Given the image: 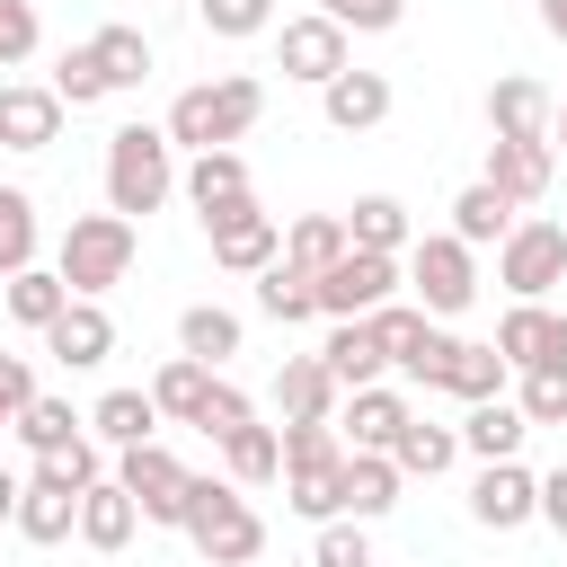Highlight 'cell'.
I'll return each mask as SVG.
<instances>
[{
	"label": "cell",
	"instance_id": "bcb514c9",
	"mask_svg": "<svg viewBox=\"0 0 567 567\" xmlns=\"http://www.w3.org/2000/svg\"><path fill=\"white\" fill-rule=\"evenodd\" d=\"M310 567H372V540L337 514V523H319V540H310Z\"/></svg>",
	"mask_w": 567,
	"mask_h": 567
},
{
	"label": "cell",
	"instance_id": "f35d334b",
	"mask_svg": "<svg viewBox=\"0 0 567 567\" xmlns=\"http://www.w3.org/2000/svg\"><path fill=\"white\" fill-rule=\"evenodd\" d=\"M204 390H213V372H204L195 354H177V363H159V381H151V408H159V416H177V425H195Z\"/></svg>",
	"mask_w": 567,
	"mask_h": 567
},
{
	"label": "cell",
	"instance_id": "4dcf8cb0",
	"mask_svg": "<svg viewBox=\"0 0 567 567\" xmlns=\"http://www.w3.org/2000/svg\"><path fill=\"white\" fill-rule=\"evenodd\" d=\"M505 230H514V204H505L487 177L452 195V239H461V248H487V239H505Z\"/></svg>",
	"mask_w": 567,
	"mask_h": 567
},
{
	"label": "cell",
	"instance_id": "c3c4849f",
	"mask_svg": "<svg viewBox=\"0 0 567 567\" xmlns=\"http://www.w3.org/2000/svg\"><path fill=\"white\" fill-rule=\"evenodd\" d=\"M452 346H461V337H443V328H425V337H416V346L399 354V372H408V381H425V390H443V363H452Z\"/></svg>",
	"mask_w": 567,
	"mask_h": 567
},
{
	"label": "cell",
	"instance_id": "7c38bea8",
	"mask_svg": "<svg viewBox=\"0 0 567 567\" xmlns=\"http://www.w3.org/2000/svg\"><path fill=\"white\" fill-rule=\"evenodd\" d=\"M275 62H284V80H310V89H328V80L346 71V27H328L319 9H310V18H284V35H275Z\"/></svg>",
	"mask_w": 567,
	"mask_h": 567
},
{
	"label": "cell",
	"instance_id": "8fae6325",
	"mask_svg": "<svg viewBox=\"0 0 567 567\" xmlns=\"http://www.w3.org/2000/svg\"><path fill=\"white\" fill-rule=\"evenodd\" d=\"M408 416H416V408H408L399 390H381V381H372V390H346L328 425H337V443H346V452H390V443L408 434Z\"/></svg>",
	"mask_w": 567,
	"mask_h": 567
},
{
	"label": "cell",
	"instance_id": "ab89813d",
	"mask_svg": "<svg viewBox=\"0 0 567 567\" xmlns=\"http://www.w3.org/2000/svg\"><path fill=\"white\" fill-rule=\"evenodd\" d=\"M44 89H53V97H62V106H97V97H115V89H106V71H97V53H89V44H80V53H62V62H53V80H44Z\"/></svg>",
	"mask_w": 567,
	"mask_h": 567
},
{
	"label": "cell",
	"instance_id": "f546056e",
	"mask_svg": "<svg viewBox=\"0 0 567 567\" xmlns=\"http://www.w3.org/2000/svg\"><path fill=\"white\" fill-rule=\"evenodd\" d=\"M257 310L275 319V328H301V319H319V275H301V266H266L257 275Z\"/></svg>",
	"mask_w": 567,
	"mask_h": 567
},
{
	"label": "cell",
	"instance_id": "30bf717a",
	"mask_svg": "<svg viewBox=\"0 0 567 567\" xmlns=\"http://www.w3.org/2000/svg\"><path fill=\"white\" fill-rule=\"evenodd\" d=\"M496 354H505L514 372H558V363H567V310L514 301V310L496 319Z\"/></svg>",
	"mask_w": 567,
	"mask_h": 567
},
{
	"label": "cell",
	"instance_id": "6da1fadb",
	"mask_svg": "<svg viewBox=\"0 0 567 567\" xmlns=\"http://www.w3.org/2000/svg\"><path fill=\"white\" fill-rule=\"evenodd\" d=\"M266 115V89L248 80V71H221V80H195V89H177V106H168V151H230L248 124Z\"/></svg>",
	"mask_w": 567,
	"mask_h": 567
},
{
	"label": "cell",
	"instance_id": "1f68e13d",
	"mask_svg": "<svg viewBox=\"0 0 567 567\" xmlns=\"http://www.w3.org/2000/svg\"><path fill=\"white\" fill-rule=\"evenodd\" d=\"M346 257V213H301L292 230H284V266H301V275H328Z\"/></svg>",
	"mask_w": 567,
	"mask_h": 567
},
{
	"label": "cell",
	"instance_id": "ffe728a7",
	"mask_svg": "<svg viewBox=\"0 0 567 567\" xmlns=\"http://www.w3.org/2000/svg\"><path fill=\"white\" fill-rule=\"evenodd\" d=\"M177 186H186V204H195L204 221H221L230 204H248V159H239V151H195Z\"/></svg>",
	"mask_w": 567,
	"mask_h": 567
},
{
	"label": "cell",
	"instance_id": "836d02e7",
	"mask_svg": "<svg viewBox=\"0 0 567 567\" xmlns=\"http://www.w3.org/2000/svg\"><path fill=\"white\" fill-rule=\"evenodd\" d=\"M9 425H18V443H27L35 461H44V452H71L89 416H71V399H44V390H35V399H27V408H18Z\"/></svg>",
	"mask_w": 567,
	"mask_h": 567
},
{
	"label": "cell",
	"instance_id": "e0dca14e",
	"mask_svg": "<svg viewBox=\"0 0 567 567\" xmlns=\"http://www.w3.org/2000/svg\"><path fill=\"white\" fill-rule=\"evenodd\" d=\"M549 177H558V151L549 142H487V186L505 204H540Z\"/></svg>",
	"mask_w": 567,
	"mask_h": 567
},
{
	"label": "cell",
	"instance_id": "7a4b0ae2",
	"mask_svg": "<svg viewBox=\"0 0 567 567\" xmlns=\"http://www.w3.org/2000/svg\"><path fill=\"white\" fill-rule=\"evenodd\" d=\"M168 195H177V151H168V133H159V124H115V133H106V213L142 221V213H159Z\"/></svg>",
	"mask_w": 567,
	"mask_h": 567
},
{
	"label": "cell",
	"instance_id": "74e56055",
	"mask_svg": "<svg viewBox=\"0 0 567 567\" xmlns=\"http://www.w3.org/2000/svg\"><path fill=\"white\" fill-rule=\"evenodd\" d=\"M35 266V195L27 186H0V284Z\"/></svg>",
	"mask_w": 567,
	"mask_h": 567
},
{
	"label": "cell",
	"instance_id": "ba28073f",
	"mask_svg": "<svg viewBox=\"0 0 567 567\" xmlns=\"http://www.w3.org/2000/svg\"><path fill=\"white\" fill-rule=\"evenodd\" d=\"M390 292H399V257H372V248H346V257L319 275V310H328V319H372Z\"/></svg>",
	"mask_w": 567,
	"mask_h": 567
},
{
	"label": "cell",
	"instance_id": "d590c367",
	"mask_svg": "<svg viewBox=\"0 0 567 567\" xmlns=\"http://www.w3.org/2000/svg\"><path fill=\"white\" fill-rule=\"evenodd\" d=\"M89 53H97L106 89H142V80H151V35H142V27H97Z\"/></svg>",
	"mask_w": 567,
	"mask_h": 567
},
{
	"label": "cell",
	"instance_id": "681fc988",
	"mask_svg": "<svg viewBox=\"0 0 567 567\" xmlns=\"http://www.w3.org/2000/svg\"><path fill=\"white\" fill-rule=\"evenodd\" d=\"M35 470H44V478H53V487H71V496H80V487H89V478H97V443H89V434H80V443H71V452H44V461H35Z\"/></svg>",
	"mask_w": 567,
	"mask_h": 567
},
{
	"label": "cell",
	"instance_id": "4316f807",
	"mask_svg": "<svg viewBox=\"0 0 567 567\" xmlns=\"http://www.w3.org/2000/svg\"><path fill=\"white\" fill-rule=\"evenodd\" d=\"M151 425H159V408H151V390H106V399L89 408V443H115V452H133V443H151Z\"/></svg>",
	"mask_w": 567,
	"mask_h": 567
},
{
	"label": "cell",
	"instance_id": "8992f818",
	"mask_svg": "<svg viewBox=\"0 0 567 567\" xmlns=\"http://www.w3.org/2000/svg\"><path fill=\"white\" fill-rule=\"evenodd\" d=\"M496 284L514 301H540L549 284H567V221H514L496 239Z\"/></svg>",
	"mask_w": 567,
	"mask_h": 567
},
{
	"label": "cell",
	"instance_id": "4fadbf2b",
	"mask_svg": "<svg viewBox=\"0 0 567 567\" xmlns=\"http://www.w3.org/2000/svg\"><path fill=\"white\" fill-rule=\"evenodd\" d=\"M470 514H478L487 532H514V523H532V514H540V478H532L523 461H487V470H478V487H470Z\"/></svg>",
	"mask_w": 567,
	"mask_h": 567
},
{
	"label": "cell",
	"instance_id": "7bdbcfd3",
	"mask_svg": "<svg viewBox=\"0 0 567 567\" xmlns=\"http://www.w3.org/2000/svg\"><path fill=\"white\" fill-rule=\"evenodd\" d=\"M523 425H567V363L558 372H523Z\"/></svg>",
	"mask_w": 567,
	"mask_h": 567
},
{
	"label": "cell",
	"instance_id": "ac0fdd59",
	"mask_svg": "<svg viewBox=\"0 0 567 567\" xmlns=\"http://www.w3.org/2000/svg\"><path fill=\"white\" fill-rule=\"evenodd\" d=\"M44 354H53V363H71V372L106 363V354H115V319H106V301H71V310L44 328Z\"/></svg>",
	"mask_w": 567,
	"mask_h": 567
},
{
	"label": "cell",
	"instance_id": "52a82bcc",
	"mask_svg": "<svg viewBox=\"0 0 567 567\" xmlns=\"http://www.w3.org/2000/svg\"><path fill=\"white\" fill-rule=\"evenodd\" d=\"M186 478H195V470H186L177 452H159V443H133V452L115 461V487L133 496V514H142V523H168V532L186 523Z\"/></svg>",
	"mask_w": 567,
	"mask_h": 567
},
{
	"label": "cell",
	"instance_id": "f5cc1de1",
	"mask_svg": "<svg viewBox=\"0 0 567 567\" xmlns=\"http://www.w3.org/2000/svg\"><path fill=\"white\" fill-rule=\"evenodd\" d=\"M540 27H549V35L567 44V0H540Z\"/></svg>",
	"mask_w": 567,
	"mask_h": 567
},
{
	"label": "cell",
	"instance_id": "ee69618b",
	"mask_svg": "<svg viewBox=\"0 0 567 567\" xmlns=\"http://www.w3.org/2000/svg\"><path fill=\"white\" fill-rule=\"evenodd\" d=\"M204 9V27L221 35V44H239V35H266V18H275V0H195Z\"/></svg>",
	"mask_w": 567,
	"mask_h": 567
},
{
	"label": "cell",
	"instance_id": "5b68a950",
	"mask_svg": "<svg viewBox=\"0 0 567 567\" xmlns=\"http://www.w3.org/2000/svg\"><path fill=\"white\" fill-rule=\"evenodd\" d=\"M408 284H416V310H425V319H461V310L478 301V257H470L452 230H425V239L408 248Z\"/></svg>",
	"mask_w": 567,
	"mask_h": 567
},
{
	"label": "cell",
	"instance_id": "816d5d0a",
	"mask_svg": "<svg viewBox=\"0 0 567 567\" xmlns=\"http://www.w3.org/2000/svg\"><path fill=\"white\" fill-rule=\"evenodd\" d=\"M540 523H549V532L567 540V461H558V470L540 478Z\"/></svg>",
	"mask_w": 567,
	"mask_h": 567
},
{
	"label": "cell",
	"instance_id": "9f6ffc18",
	"mask_svg": "<svg viewBox=\"0 0 567 567\" xmlns=\"http://www.w3.org/2000/svg\"><path fill=\"white\" fill-rule=\"evenodd\" d=\"M0 425H9V416H0Z\"/></svg>",
	"mask_w": 567,
	"mask_h": 567
},
{
	"label": "cell",
	"instance_id": "7402d4cb",
	"mask_svg": "<svg viewBox=\"0 0 567 567\" xmlns=\"http://www.w3.org/2000/svg\"><path fill=\"white\" fill-rule=\"evenodd\" d=\"M18 532H27L35 549L71 540V532H80V496H71V487H53L44 470H27V478H18Z\"/></svg>",
	"mask_w": 567,
	"mask_h": 567
},
{
	"label": "cell",
	"instance_id": "277c9868",
	"mask_svg": "<svg viewBox=\"0 0 567 567\" xmlns=\"http://www.w3.org/2000/svg\"><path fill=\"white\" fill-rule=\"evenodd\" d=\"M53 275L71 284V301H97V292H115V284L133 275V221H124V213H71Z\"/></svg>",
	"mask_w": 567,
	"mask_h": 567
},
{
	"label": "cell",
	"instance_id": "d6a6232c",
	"mask_svg": "<svg viewBox=\"0 0 567 567\" xmlns=\"http://www.w3.org/2000/svg\"><path fill=\"white\" fill-rule=\"evenodd\" d=\"M505 372H514V363H505L496 346H470V337H461V346H452V363H443V390L478 408V399H505Z\"/></svg>",
	"mask_w": 567,
	"mask_h": 567
},
{
	"label": "cell",
	"instance_id": "484cf974",
	"mask_svg": "<svg viewBox=\"0 0 567 567\" xmlns=\"http://www.w3.org/2000/svg\"><path fill=\"white\" fill-rule=\"evenodd\" d=\"M319 363H328V381H337V390H372V381H381V346H372V328H363V319H337V328H328V346H319Z\"/></svg>",
	"mask_w": 567,
	"mask_h": 567
},
{
	"label": "cell",
	"instance_id": "60d3db41",
	"mask_svg": "<svg viewBox=\"0 0 567 567\" xmlns=\"http://www.w3.org/2000/svg\"><path fill=\"white\" fill-rule=\"evenodd\" d=\"M363 328H372V346H381V363H399V354H408V346H416V337H425L434 319H425L416 301H381V310H372Z\"/></svg>",
	"mask_w": 567,
	"mask_h": 567
},
{
	"label": "cell",
	"instance_id": "8d00e7d4",
	"mask_svg": "<svg viewBox=\"0 0 567 567\" xmlns=\"http://www.w3.org/2000/svg\"><path fill=\"white\" fill-rule=\"evenodd\" d=\"M221 461H230V487H266L284 470V443H275V425H239V434H221Z\"/></svg>",
	"mask_w": 567,
	"mask_h": 567
},
{
	"label": "cell",
	"instance_id": "7dc6e473",
	"mask_svg": "<svg viewBox=\"0 0 567 567\" xmlns=\"http://www.w3.org/2000/svg\"><path fill=\"white\" fill-rule=\"evenodd\" d=\"M35 0H0V71H18L27 53H35Z\"/></svg>",
	"mask_w": 567,
	"mask_h": 567
},
{
	"label": "cell",
	"instance_id": "f907efd6",
	"mask_svg": "<svg viewBox=\"0 0 567 567\" xmlns=\"http://www.w3.org/2000/svg\"><path fill=\"white\" fill-rule=\"evenodd\" d=\"M35 399V372H27V354H0V416H18Z\"/></svg>",
	"mask_w": 567,
	"mask_h": 567
},
{
	"label": "cell",
	"instance_id": "5bb4252c",
	"mask_svg": "<svg viewBox=\"0 0 567 567\" xmlns=\"http://www.w3.org/2000/svg\"><path fill=\"white\" fill-rule=\"evenodd\" d=\"M549 115H558V97L540 80H523V71L487 89V133L496 142H549Z\"/></svg>",
	"mask_w": 567,
	"mask_h": 567
},
{
	"label": "cell",
	"instance_id": "603a6c76",
	"mask_svg": "<svg viewBox=\"0 0 567 567\" xmlns=\"http://www.w3.org/2000/svg\"><path fill=\"white\" fill-rule=\"evenodd\" d=\"M452 434H461V452H478V461H514L532 425H523V408H514V399H478Z\"/></svg>",
	"mask_w": 567,
	"mask_h": 567
},
{
	"label": "cell",
	"instance_id": "44dd1931",
	"mask_svg": "<svg viewBox=\"0 0 567 567\" xmlns=\"http://www.w3.org/2000/svg\"><path fill=\"white\" fill-rule=\"evenodd\" d=\"M399 505V461L390 452H346V478H337V514L346 523H372Z\"/></svg>",
	"mask_w": 567,
	"mask_h": 567
},
{
	"label": "cell",
	"instance_id": "2e32d148",
	"mask_svg": "<svg viewBox=\"0 0 567 567\" xmlns=\"http://www.w3.org/2000/svg\"><path fill=\"white\" fill-rule=\"evenodd\" d=\"M53 133H62V97L0 80V151H53Z\"/></svg>",
	"mask_w": 567,
	"mask_h": 567
},
{
	"label": "cell",
	"instance_id": "f1b7e54d",
	"mask_svg": "<svg viewBox=\"0 0 567 567\" xmlns=\"http://www.w3.org/2000/svg\"><path fill=\"white\" fill-rule=\"evenodd\" d=\"M346 248L399 257V248H408V204H399V195H354V213H346Z\"/></svg>",
	"mask_w": 567,
	"mask_h": 567
},
{
	"label": "cell",
	"instance_id": "11a10c76",
	"mask_svg": "<svg viewBox=\"0 0 567 567\" xmlns=\"http://www.w3.org/2000/svg\"><path fill=\"white\" fill-rule=\"evenodd\" d=\"M558 142H567V97H558V115H549V151H558Z\"/></svg>",
	"mask_w": 567,
	"mask_h": 567
},
{
	"label": "cell",
	"instance_id": "b9f144b4",
	"mask_svg": "<svg viewBox=\"0 0 567 567\" xmlns=\"http://www.w3.org/2000/svg\"><path fill=\"white\" fill-rule=\"evenodd\" d=\"M195 425H204V434L221 443V434H239V425H257V408H248V390H239V381H221V372H213V390H204V408H195Z\"/></svg>",
	"mask_w": 567,
	"mask_h": 567
},
{
	"label": "cell",
	"instance_id": "d6986e66",
	"mask_svg": "<svg viewBox=\"0 0 567 567\" xmlns=\"http://www.w3.org/2000/svg\"><path fill=\"white\" fill-rule=\"evenodd\" d=\"M319 115H328L337 133H372V124L390 115V80H381V71H354V62H346V71H337V80L319 89Z\"/></svg>",
	"mask_w": 567,
	"mask_h": 567
},
{
	"label": "cell",
	"instance_id": "e575fe53",
	"mask_svg": "<svg viewBox=\"0 0 567 567\" xmlns=\"http://www.w3.org/2000/svg\"><path fill=\"white\" fill-rule=\"evenodd\" d=\"M390 461H399V478H443V470L461 461V434H452V425H425V416H408V434L390 443Z\"/></svg>",
	"mask_w": 567,
	"mask_h": 567
},
{
	"label": "cell",
	"instance_id": "83f0119b",
	"mask_svg": "<svg viewBox=\"0 0 567 567\" xmlns=\"http://www.w3.org/2000/svg\"><path fill=\"white\" fill-rule=\"evenodd\" d=\"M133 523H142V514H133V496H124L115 478H89V487H80V540H89V549H124Z\"/></svg>",
	"mask_w": 567,
	"mask_h": 567
},
{
	"label": "cell",
	"instance_id": "db71d44e",
	"mask_svg": "<svg viewBox=\"0 0 567 567\" xmlns=\"http://www.w3.org/2000/svg\"><path fill=\"white\" fill-rule=\"evenodd\" d=\"M0 523H18V478L0 470Z\"/></svg>",
	"mask_w": 567,
	"mask_h": 567
},
{
	"label": "cell",
	"instance_id": "f6af8a7d",
	"mask_svg": "<svg viewBox=\"0 0 567 567\" xmlns=\"http://www.w3.org/2000/svg\"><path fill=\"white\" fill-rule=\"evenodd\" d=\"M319 18L328 27H354V35H390L408 18V0H319Z\"/></svg>",
	"mask_w": 567,
	"mask_h": 567
},
{
	"label": "cell",
	"instance_id": "3957f363",
	"mask_svg": "<svg viewBox=\"0 0 567 567\" xmlns=\"http://www.w3.org/2000/svg\"><path fill=\"white\" fill-rule=\"evenodd\" d=\"M177 532L195 540L204 567H248V558L266 549V523H257V505H248L230 478H186V523H177Z\"/></svg>",
	"mask_w": 567,
	"mask_h": 567
},
{
	"label": "cell",
	"instance_id": "d4e9b609",
	"mask_svg": "<svg viewBox=\"0 0 567 567\" xmlns=\"http://www.w3.org/2000/svg\"><path fill=\"white\" fill-rule=\"evenodd\" d=\"M177 354H195L204 372H221V363L239 354V310H221V301H195V310L177 319Z\"/></svg>",
	"mask_w": 567,
	"mask_h": 567
},
{
	"label": "cell",
	"instance_id": "9a60e30c",
	"mask_svg": "<svg viewBox=\"0 0 567 567\" xmlns=\"http://www.w3.org/2000/svg\"><path fill=\"white\" fill-rule=\"evenodd\" d=\"M337 399H346V390L328 381L319 354H284V372H275V416H284V425H328Z\"/></svg>",
	"mask_w": 567,
	"mask_h": 567
},
{
	"label": "cell",
	"instance_id": "9c48e42d",
	"mask_svg": "<svg viewBox=\"0 0 567 567\" xmlns=\"http://www.w3.org/2000/svg\"><path fill=\"white\" fill-rule=\"evenodd\" d=\"M204 239H213V266H230V275H266V266L284 257V221L257 213V195L230 204L221 221H204Z\"/></svg>",
	"mask_w": 567,
	"mask_h": 567
},
{
	"label": "cell",
	"instance_id": "cb8c5ba5",
	"mask_svg": "<svg viewBox=\"0 0 567 567\" xmlns=\"http://www.w3.org/2000/svg\"><path fill=\"white\" fill-rule=\"evenodd\" d=\"M0 301H9V319H18V328H35V337H44V328L71 310V284H62L53 266H27V275H9V284H0Z\"/></svg>",
	"mask_w": 567,
	"mask_h": 567
}]
</instances>
